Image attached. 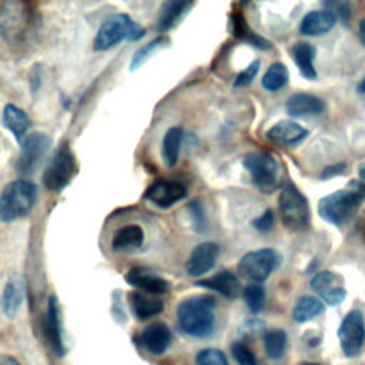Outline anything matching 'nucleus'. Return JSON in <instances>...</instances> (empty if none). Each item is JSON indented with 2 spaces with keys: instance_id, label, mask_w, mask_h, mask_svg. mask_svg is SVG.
<instances>
[{
  "instance_id": "obj_7",
  "label": "nucleus",
  "mask_w": 365,
  "mask_h": 365,
  "mask_svg": "<svg viewBox=\"0 0 365 365\" xmlns=\"http://www.w3.org/2000/svg\"><path fill=\"white\" fill-rule=\"evenodd\" d=\"M281 255L272 248H261L250 251L238 262V274L250 284L264 282L271 272L279 265Z\"/></svg>"
},
{
  "instance_id": "obj_13",
  "label": "nucleus",
  "mask_w": 365,
  "mask_h": 365,
  "mask_svg": "<svg viewBox=\"0 0 365 365\" xmlns=\"http://www.w3.org/2000/svg\"><path fill=\"white\" fill-rule=\"evenodd\" d=\"M220 248L214 242H201L191 251L185 269L190 277H201L212 269L218 258Z\"/></svg>"
},
{
  "instance_id": "obj_29",
  "label": "nucleus",
  "mask_w": 365,
  "mask_h": 365,
  "mask_svg": "<svg viewBox=\"0 0 365 365\" xmlns=\"http://www.w3.org/2000/svg\"><path fill=\"white\" fill-rule=\"evenodd\" d=\"M182 138H184V131L181 127H171L163 138V147H161L163 160L165 165L170 168L175 167V164L178 163Z\"/></svg>"
},
{
  "instance_id": "obj_36",
  "label": "nucleus",
  "mask_w": 365,
  "mask_h": 365,
  "mask_svg": "<svg viewBox=\"0 0 365 365\" xmlns=\"http://www.w3.org/2000/svg\"><path fill=\"white\" fill-rule=\"evenodd\" d=\"M259 70V61L254 60L251 61L242 71H240L234 80V87H247L252 83V80L255 78L257 73Z\"/></svg>"
},
{
  "instance_id": "obj_45",
  "label": "nucleus",
  "mask_w": 365,
  "mask_h": 365,
  "mask_svg": "<svg viewBox=\"0 0 365 365\" xmlns=\"http://www.w3.org/2000/svg\"><path fill=\"white\" fill-rule=\"evenodd\" d=\"M299 365H319V364H314V362H301Z\"/></svg>"
},
{
  "instance_id": "obj_42",
  "label": "nucleus",
  "mask_w": 365,
  "mask_h": 365,
  "mask_svg": "<svg viewBox=\"0 0 365 365\" xmlns=\"http://www.w3.org/2000/svg\"><path fill=\"white\" fill-rule=\"evenodd\" d=\"M358 33H359V40L361 43L365 46V19L361 20L359 26H358Z\"/></svg>"
},
{
  "instance_id": "obj_11",
  "label": "nucleus",
  "mask_w": 365,
  "mask_h": 365,
  "mask_svg": "<svg viewBox=\"0 0 365 365\" xmlns=\"http://www.w3.org/2000/svg\"><path fill=\"white\" fill-rule=\"evenodd\" d=\"M311 289L328 305H339L346 297L344 279L332 271L317 272L311 279Z\"/></svg>"
},
{
  "instance_id": "obj_30",
  "label": "nucleus",
  "mask_w": 365,
  "mask_h": 365,
  "mask_svg": "<svg viewBox=\"0 0 365 365\" xmlns=\"http://www.w3.org/2000/svg\"><path fill=\"white\" fill-rule=\"evenodd\" d=\"M170 46V38L165 37V36H158L155 37L154 40H151L150 43L144 44L143 47H140L134 54H133V58H131V63H130V70L134 71L137 68H140L147 60H150L155 53H158L160 50Z\"/></svg>"
},
{
  "instance_id": "obj_33",
  "label": "nucleus",
  "mask_w": 365,
  "mask_h": 365,
  "mask_svg": "<svg viewBox=\"0 0 365 365\" xmlns=\"http://www.w3.org/2000/svg\"><path fill=\"white\" fill-rule=\"evenodd\" d=\"M244 301L252 314L262 311L265 305V288L261 284H248L242 291Z\"/></svg>"
},
{
  "instance_id": "obj_9",
  "label": "nucleus",
  "mask_w": 365,
  "mask_h": 365,
  "mask_svg": "<svg viewBox=\"0 0 365 365\" xmlns=\"http://www.w3.org/2000/svg\"><path fill=\"white\" fill-rule=\"evenodd\" d=\"M338 339L342 352L348 358L361 354L365 341V321L359 309H352L345 315L338 329Z\"/></svg>"
},
{
  "instance_id": "obj_1",
  "label": "nucleus",
  "mask_w": 365,
  "mask_h": 365,
  "mask_svg": "<svg viewBox=\"0 0 365 365\" xmlns=\"http://www.w3.org/2000/svg\"><path fill=\"white\" fill-rule=\"evenodd\" d=\"M180 329L194 338H207L215 327V301L207 295H192L177 307Z\"/></svg>"
},
{
  "instance_id": "obj_39",
  "label": "nucleus",
  "mask_w": 365,
  "mask_h": 365,
  "mask_svg": "<svg viewBox=\"0 0 365 365\" xmlns=\"http://www.w3.org/2000/svg\"><path fill=\"white\" fill-rule=\"evenodd\" d=\"M188 210H190V214H191V218H192V225L195 227V230L202 231L204 225H205V215H204L202 207L200 205L198 201H194V202L190 204Z\"/></svg>"
},
{
  "instance_id": "obj_25",
  "label": "nucleus",
  "mask_w": 365,
  "mask_h": 365,
  "mask_svg": "<svg viewBox=\"0 0 365 365\" xmlns=\"http://www.w3.org/2000/svg\"><path fill=\"white\" fill-rule=\"evenodd\" d=\"M24 301V288L19 277L10 278L3 289L1 308L7 318H14Z\"/></svg>"
},
{
  "instance_id": "obj_38",
  "label": "nucleus",
  "mask_w": 365,
  "mask_h": 365,
  "mask_svg": "<svg viewBox=\"0 0 365 365\" xmlns=\"http://www.w3.org/2000/svg\"><path fill=\"white\" fill-rule=\"evenodd\" d=\"M274 224V211L272 210H267L265 212H262L259 217H257L252 221V227L259 231V232H267L271 230Z\"/></svg>"
},
{
  "instance_id": "obj_34",
  "label": "nucleus",
  "mask_w": 365,
  "mask_h": 365,
  "mask_svg": "<svg viewBox=\"0 0 365 365\" xmlns=\"http://www.w3.org/2000/svg\"><path fill=\"white\" fill-rule=\"evenodd\" d=\"M195 362L197 365H228L225 354L217 348H205L200 351Z\"/></svg>"
},
{
  "instance_id": "obj_32",
  "label": "nucleus",
  "mask_w": 365,
  "mask_h": 365,
  "mask_svg": "<svg viewBox=\"0 0 365 365\" xmlns=\"http://www.w3.org/2000/svg\"><path fill=\"white\" fill-rule=\"evenodd\" d=\"M264 348H265V354L269 359H278L284 355L285 349H287V332L284 329L275 328V329H268L264 334Z\"/></svg>"
},
{
  "instance_id": "obj_2",
  "label": "nucleus",
  "mask_w": 365,
  "mask_h": 365,
  "mask_svg": "<svg viewBox=\"0 0 365 365\" xmlns=\"http://www.w3.org/2000/svg\"><path fill=\"white\" fill-rule=\"evenodd\" d=\"M364 201L365 182L351 180L346 188L334 191L319 200L318 214L324 221L332 225H342L356 212Z\"/></svg>"
},
{
  "instance_id": "obj_41",
  "label": "nucleus",
  "mask_w": 365,
  "mask_h": 365,
  "mask_svg": "<svg viewBox=\"0 0 365 365\" xmlns=\"http://www.w3.org/2000/svg\"><path fill=\"white\" fill-rule=\"evenodd\" d=\"M0 365H20L19 361L10 355H3L0 358Z\"/></svg>"
},
{
  "instance_id": "obj_37",
  "label": "nucleus",
  "mask_w": 365,
  "mask_h": 365,
  "mask_svg": "<svg viewBox=\"0 0 365 365\" xmlns=\"http://www.w3.org/2000/svg\"><path fill=\"white\" fill-rule=\"evenodd\" d=\"M324 6L342 23H346L351 19V7L346 1H325Z\"/></svg>"
},
{
  "instance_id": "obj_6",
  "label": "nucleus",
  "mask_w": 365,
  "mask_h": 365,
  "mask_svg": "<svg viewBox=\"0 0 365 365\" xmlns=\"http://www.w3.org/2000/svg\"><path fill=\"white\" fill-rule=\"evenodd\" d=\"M278 210L282 224L292 231H302L309 225L311 211L305 195L291 182L285 184L279 198Z\"/></svg>"
},
{
  "instance_id": "obj_31",
  "label": "nucleus",
  "mask_w": 365,
  "mask_h": 365,
  "mask_svg": "<svg viewBox=\"0 0 365 365\" xmlns=\"http://www.w3.org/2000/svg\"><path fill=\"white\" fill-rule=\"evenodd\" d=\"M288 78H289V73L287 66H284L282 63H272L264 73L261 86L267 91H278L287 86Z\"/></svg>"
},
{
  "instance_id": "obj_26",
  "label": "nucleus",
  "mask_w": 365,
  "mask_h": 365,
  "mask_svg": "<svg viewBox=\"0 0 365 365\" xmlns=\"http://www.w3.org/2000/svg\"><path fill=\"white\" fill-rule=\"evenodd\" d=\"M130 307L138 319H148L164 311V302L160 298L144 292H131Z\"/></svg>"
},
{
  "instance_id": "obj_16",
  "label": "nucleus",
  "mask_w": 365,
  "mask_h": 365,
  "mask_svg": "<svg viewBox=\"0 0 365 365\" xmlns=\"http://www.w3.org/2000/svg\"><path fill=\"white\" fill-rule=\"evenodd\" d=\"M308 137V130L292 120H281L268 131L267 138L278 145H297Z\"/></svg>"
},
{
  "instance_id": "obj_27",
  "label": "nucleus",
  "mask_w": 365,
  "mask_h": 365,
  "mask_svg": "<svg viewBox=\"0 0 365 365\" xmlns=\"http://www.w3.org/2000/svg\"><path fill=\"white\" fill-rule=\"evenodd\" d=\"M291 53H292L294 63L297 64L301 76L307 80H315L317 78V70L314 66V60L317 54L315 47L309 43L301 41L294 44Z\"/></svg>"
},
{
  "instance_id": "obj_15",
  "label": "nucleus",
  "mask_w": 365,
  "mask_h": 365,
  "mask_svg": "<svg viewBox=\"0 0 365 365\" xmlns=\"http://www.w3.org/2000/svg\"><path fill=\"white\" fill-rule=\"evenodd\" d=\"M138 344L153 355H161L171 344L173 335L170 328L163 322H153L147 325L138 335Z\"/></svg>"
},
{
  "instance_id": "obj_40",
  "label": "nucleus",
  "mask_w": 365,
  "mask_h": 365,
  "mask_svg": "<svg viewBox=\"0 0 365 365\" xmlns=\"http://www.w3.org/2000/svg\"><path fill=\"white\" fill-rule=\"evenodd\" d=\"M346 168V164L345 163H338V164H332V165H328L324 168L322 174H321V180H329L332 177H336V175H341Z\"/></svg>"
},
{
  "instance_id": "obj_21",
  "label": "nucleus",
  "mask_w": 365,
  "mask_h": 365,
  "mask_svg": "<svg viewBox=\"0 0 365 365\" xmlns=\"http://www.w3.org/2000/svg\"><path fill=\"white\" fill-rule=\"evenodd\" d=\"M336 21V17L328 10H312L302 17L299 33L304 36H322L328 33Z\"/></svg>"
},
{
  "instance_id": "obj_4",
  "label": "nucleus",
  "mask_w": 365,
  "mask_h": 365,
  "mask_svg": "<svg viewBox=\"0 0 365 365\" xmlns=\"http://www.w3.org/2000/svg\"><path fill=\"white\" fill-rule=\"evenodd\" d=\"M37 185L27 180L10 181L0 197V220L11 222L26 217L36 204Z\"/></svg>"
},
{
  "instance_id": "obj_23",
  "label": "nucleus",
  "mask_w": 365,
  "mask_h": 365,
  "mask_svg": "<svg viewBox=\"0 0 365 365\" xmlns=\"http://www.w3.org/2000/svg\"><path fill=\"white\" fill-rule=\"evenodd\" d=\"M144 242V231L137 224L124 225L115 231L111 240V250L115 252H131Z\"/></svg>"
},
{
  "instance_id": "obj_17",
  "label": "nucleus",
  "mask_w": 365,
  "mask_h": 365,
  "mask_svg": "<svg viewBox=\"0 0 365 365\" xmlns=\"http://www.w3.org/2000/svg\"><path fill=\"white\" fill-rule=\"evenodd\" d=\"M46 332L50 345L56 355L63 356L66 354V346L63 342V324L60 317V307L56 295H50L46 312Z\"/></svg>"
},
{
  "instance_id": "obj_22",
  "label": "nucleus",
  "mask_w": 365,
  "mask_h": 365,
  "mask_svg": "<svg viewBox=\"0 0 365 365\" xmlns=\"http://www.w3.org/2000/svg\"><path fill=\"white\" fill-rule=\"evenodd\" d=\"M1 124L21 144L23 140L27 137L26 134L31 125V120L29 118L26 111H23L20 107L10 103V104H6L3 108Z\"/></svg>"
},
{
  "instance_id": "obj_3",
  "label": "nucleus",
  "mask_w": 365,
  "mask_h": 365,
  "mask_svg": "<svg viewBox=\"0 0 365 365\" xmlns=\"http://www.w3.org/2000/svg\"><path fill=\"white\" fill-rule=\"evenodd\" d=\"M144 34L145 30L138 21L133 20L125 13H115L101 23L94 37L93 48L96 51H106L124 40H140L141 37H144Z\"/></svg>"
},
{
  "instance_id": "obj_10",
  "label": "nucleus",
  "mask_w": 365,
  "mask_h": 365,
  "mask_svg": "<svg viewBox=\"0 0 365 365\" xmlns=\"http://www.w3.org/2000/svg\"><path fill=\"white\" fill-rule=\"evenodd\" d=\"M51 147V138L43 133L27 135L21 143L20 155L17 160V170L23 174L33 173L46 157Z\"/></svg>"
},
{
  "instance_id": "obj_24",
  "label": "nucleus",
  "mask_w": 365,
  "mask_h": 365,
  "mask_svg": "<svg viewBox=\"0 0 365 365\" xmlns=\"http://www.w3.org/2000/svg\"><path fill=\"white\" fill-rule=\"evenodd\" d=\"M228 26H230V31L232 33L234 37H237L238 40H241L252 47H257L259 50H269L272 47L267 38L258 36L248 27V23L241 13H231Z\"/></svg>"
},
{
  "instance_id": "obj_5",
  "label": "nucleus",
  "mask_w": 365,
  "mask_h": 365,
  "mask_svg": "<svg viewBox=\"0 0 365 365\" xmlns=\"http://www.w3.org/2000/svg\"><path fill=\"white\" fill-rule=\"evenodd\" d=\"M244 167L250 173L252 184L264 194H271L279 187L281 167L269 153L254 151L245 155Z\"/></svg>"
},
{
  "instance_id": "obj_20",
  "label": "nucleus",
  "mask_w": 365,
  "mask_h": 365,
  "mask_svg": "<svg viewBox=\"0 0 365 365\" xmlns=\"http://www.w3.org/2000/svg\"><path fill=\"white\" fill-rule=\"evenodd\" d=\"M192 4L194 3L188 0H168L163 3L155 20L157 31L164 33L173 29L188 13Z\"/></svg>"
},
{
  "instance_id": "obj_18",
  "label": "nucleus",
  "mask_w": 365,
  "mask_h": 365,
  "mask_svg": "<svg viewBox=\"0 0 365 365\" xmlns=\"http://www.w3.org/2000/svg\"><path fill=\"white\" fill-rule=\"evenodd\" d=\"M195 285L211 289L214 292H218L228 299H235L241 291L240 281H238L237 275L228 269H222L210 278L200 279L195 282Z\"/></svg>"
},
{
  "instance_id": "obj_43",
  "label": "nucleus",
  "mask_w": 365,
  "mask_h": 365,
  "mask_svg": "<svg viewBox=\"0 0 365 365\" xmlns=\"http://www.w3.org/2000/svg\"><path fill=\"white\" fill-rule=\"evenodd\" d=\"M358 175H359L361 181H362V182H365V164L359 165V168H358Z\"/></svg>"
},
{
  "instance_id": "obj_35",
  "label": "nucleus",
  "mask_w": 365,
  "mask_h": 365,
  "mask_svg": "<svg viewBox=\"0 0 365 365\" xmlns=\"http://www.w3.org/2000/svg\"><path fill=\"white\" fill-rule=\"evenodd\" d=\"M231 354L238 365H258L254 352L244 342H234L231 346Z\"/></svg>"
},
{
  "instance_id": "obj_44",
  "label": "nucleus",
  "mask_w": 365,
  "mask_h": 365,
  "mask_svg": "<svg viewBox=\"0 0 365 365\" xmlns=\"http://www.w3.org/2000/svg\"><path fill=\"white\" fill-rule=\"evenodd\" d=\"M358 93H361V94H365V77L359 81V84H358Z\"/></svg>"
},
{
  "instance_id": "obj_19",
  "label": "nucleus",
  "mask_w": 365,
  "mask_h": 365,
  "mask_svg": "<svg viewBox=\"0 0 365 365\" xmlns=\"http://www.w3.org/2000/svg\"><path fill=\"white\" fill-rule=\"evenodd\" d=\"M325 110V103L319 97L309 93L292 94L285 103V111L291 117L317 115Z\"/></svg>"
},
{
  "instance_id": "obj_14",
  "label": "nucleus",
  "mask_w": 365,
  "mask_h": 365,
  "mask_svg": "<svg viewBox=\"0 0 365 365\" xmlns=\"http://www.w3.org/2000/svg\"><path fill=\"white\" fill-rule=\"evenodd\" d=\"M125 281L150 295H163L170 291V282L147 268H133L125 274Z\"/></svg>"
},
{
  "instance_id": "obj_12",
  "label": "nucleus",
  "mask_w": 365,
  "mask_h": 365,
  "mask_svg": "<svg viewBox=\"0 0 365 365\" xmlns=\"http://www.w3.org/2000/svg\"><path fill=\"white\" fill-rule=\"evenodd\" d=\"M185 197L187 187L178 181L168 180H158L153 182L144 194V198L158 208H170Z\"/></svg>"
},
{
  "instance_id": "obj_28",
  "label": "nucleus",
  "mask_w": 365,
  "mask_h": 365,
  "mask_svg": "<svg viewBox=\"0 0 365 365\" xmlns=\"http://www.w3.org/2000/svg\"><path fill=\"white\" fill-rule=\"evenodd\" d=\"M325 311V305L321 299L312 295H302L297 299L292 308V319L297 324L308 322Z\"/></svg>"
},
{
  "instance_id": "obj_8",
  "label": "nucleus",
  "mask_w": 365,
  "mask_h": 365,
  "mask_svg": "<svg viewBox=\"0 0 365 365\" xmlns=\"http://www.w3.org/2000/svg\"><path fill=\"white\" fill-rule=\"evenodd\" d=\"M76 160L67 145L58 148L44 170L43 184L50 191L64 190L76 174Z\"/></svg>"
}]
</instances>
